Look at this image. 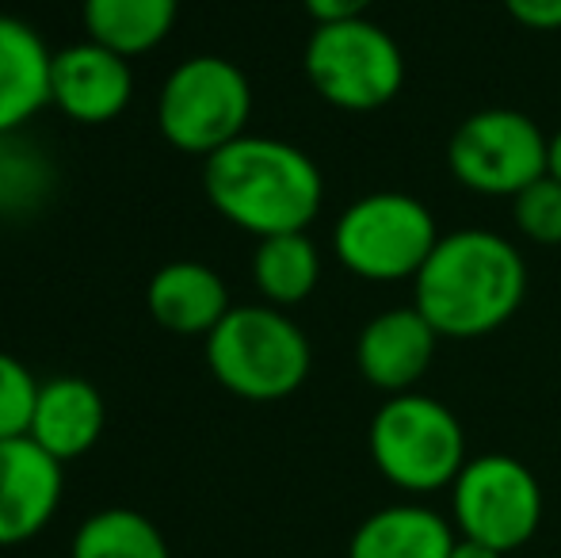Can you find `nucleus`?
I'll use <instances>...</instances> for the list:
<instances>
[{"mask_svg": "<svg viewBox=\"0 0 561 558\" xmlns=\"http://www.w3.org/2000/svg\"><path fill=\"white\" fill-rule=\"evenodd\" d=\"M527 298V261L516 241L493 230L444 234L421 276L413 306L447 341H478L516 318Z\"/></svg>", "mask_w": 561, "mask_h": 558, "instance_id": "nucleus-1", "label": "nucleus"}, {"mask_svg": "<svg viewBox=\"0 0 561 558\" xmlns=\"http://www.w3.org/2000/svg\"><path fill=\"white\" fill-rule=\"evenodd\" d=\"M203 192L237 230L275 238L306 230L321 215L325 180L306 149L283 138L241 135L207 157Z\"/></svg>", "mask_w": 561, "mask_h": 558, "instance_id": "nucleus-2", "label": "nucleus"}, {"mask_svg": "<svg viewBox=\"0 0 561 558\" xmlns=\"http://www.w3.org/2000/svg\"><path fill=\"white\" fill-rule=\"evenodd\" d=\"M207 367L244 402H283L313 367V349L279 306H233L207 337Z\"/></svg>", "mask_w": 561, "mask_h": 558, "instance_id": "nucleus-3", "label": "nucleus"}, {"mask_svg": "<svg viewBox=\"0 0 561 558\" xmlns=\"http://www.w3.org/2000/svg\"><path fill=\"white\" fill-rule=\"evenodd\" d=\"M370 459L401 493L450 490L466 467V432L444 402L428 395H390L370 418Z\"/></svg>", "mask_w": 561, "mask_h": 558, "instance_id": "nucleus-4", "label": "nucleus"}, {"mask_svg": "<svg viewBox=\"0 0 561 558\" xmlns=\"http://www.w3.org/2000/svg\"><path fill=\"white\" fill-rule=\"evenodd\" d=\"M439 238L436 215L416 195L370 192L336 218L333 253L355 280L405 283L421 276Z\"/></svg>", "mask_w": 561, "mask_h": 558, "instance_id": "nucleus-5", "label": "nucleus"}, {"mask_svg": "<svg viewBox=\"0 0 561 558\" xmlns=\"http://www.w3.org/2000/svg\"><path fill=\"white\" fill-rule=\"evenodd\" d=\"M252 115V84L229 58L195 54L184 58L161 84L157 127L180 153L207 161L229 141H237Z\"/></svg>", "mask_w": 561, "mask_h": 558, "instance_id": "nucleus-6", "label": "nucleus"}, {"mask_svg": "<svg viewBox=\"0 0 561 558\" xmlns=\"http://www.w3.org/2000/svg\"><path fill=\"white\" fill-rule=\"evenodd\" d=\"M302 66L313 92L340 112H378L405 89V54L375 20L313 27Z\"/></svg>", "mask_w": 561, "mask_h": 558, "instance_id": "nucleus-7", "label": "nucleus"}, {"mask_svg": "<svg viewBox=\"0 0 561 558\" xmlns=\"http://www.w3.org/2000/svg\"><path fill=\"white\" fill-rule=\"evenodd\" d=\"M450 524L458 536L501 555L527 547L542 524V486L535 470L504 452L466 459L450 486Z\"/></svg>", "mask_w": 561, "mask_h": 558, "instance_id": "nucleus-8", "label": "nucleus"}, {"mask_svg": "<svg viewBox=\"0 0 561 558\" xmlns=\"http://www.w3.org/2000/svg\"><path fill=\"white\" fill-rule=\"evenodd\" d=\"M550 138L539 130L531 115L516 107H485L466 115L447 141V169L466 192L508 195L547 176Z\"/></svg>", "mask_w": 561, "mask_h": 558, "instance_id": "nucleus-9", "label": "nucleus"}, {"mask_svg": "<svg viewBox=\"0 0 561 558\" xmlns=\"http://www.w3.org/2000/svg\"><path fill=\"white\" fill-rule=\"evenodd\" d=\"M66 463L31 436L0 440V547L31 544L58 516Z\"/></svg>", "mask_w": 561, "mask_h": 558, "instance_id": "nucleus-10", "label": "nucleus"}, {"mask_svg": "<svg viewBox=\"0 0 561 558\" xmlns=\"http://www.w3.org/2000/svg\"><path fill=\"white\" fill-rule=\"evenodd\" d=\"M134 96V73L130 58L107 50V46L73 43L54 54V81H50V104L66 119L81 127H104L118 119Z\"/></svg>", "mask_w": 561, "mask_h": 558, "instance_id": "nucleus-11", "label": "nucleus"}, {"mask_svg": "<svg viewBox=\"0 0 561 558\" xmlns=\"http://www.w3.org/2000/svg\"><path fill=\"white\" fill-rule=\"evenodd\" d=\"M444 337L432 329L416 306L382 310L359 329L355 341V367L375 390L409 395L428 375Z\"/></svg>", "mask_w": 561, "mask_h": 558, "instance_id": "nucleus-12", "label": "nucleus"}, {"mask_svg": "<svg viewBox=\"0 0 561 558\" xmlns=\"http://www.w3.org/2000/svg\"><path fill=\"white\" fill-rule=\"evenodd\" d=\"M146 306L157 326L176 337H210L233 310L226 280L199 261H172L157 269L146 287Z\"/></svg>", "mask_w": 561, "mask_h": 558, "instance_id": "nucleus-13", "label": "nucleus"}, {"mask_svg": "<svg viewBox=\"0 0 561 558\" xmlns=\"http://www.w3.org/2000/svg\"><path fill=\"white\" fill-rule=\"evenodd\" d=\"M104 395L89 379L61 375V379H50L38 387L35 418H31L27 436L58 463H73L96 447V440L104 436Z\"/></svg>", "mask_w": 561, "mask_h": 558, "instance_id": "nucleus-14", "label": "nucleus"}, {"mask_svg": "<svg viewBox=\"0 0 561 558\" xmlns=\"http://www.w3.org/2000/svg\"><path fill=\"white\" fill-rule=\"evenodd\" d=\"M54 54L31 23L0 15V138L27 127L50 104Z\"/></svg>", "mask_w": 561, "mask_h": 558, "instance_id": "nucleus-15", "label": "nucleus"}, {"mask_svg": "<svg viewBox=\"0 0 561 558\" xmlns=\"http://www.w3.org/2000/svg\"><path fill=\"white\" fill-rule=\"evenodd\" d=\"M458 532L444 513L416 501L386 505L352 532L347 558H447Z\"/></svg>", "mask_w": 561, "mask_h": 558, "instance_id": "nucleus-16", "label": "nucleus"}, {"mask_svg": "<svg viewBox=\"0 0 561 558\" xmlns=\"http://www.w3.org/2000/svg\"><path fill=\"white\" fill-rule=\"evenodd\" d=\"M81 15L92 43L134 58L169 38V31L176 27L180 0H84Z\"/></svg>", "mask_w": 561, "mask_h": 558, "instance_id": "nucleus-17", "label": "nucleus"}, {"mask_svg": "<svg viewBox=\"0 0 561 558\" xmlns=\"http://www.w3.org/2000/svg\"><path fill=\"white\" fill-rule=\"evenodd\" d=\"M252 283L267 298V306H298L313 295L321 283V253L310 241V234H275V238H260L256 253H252Z\"/></svg>", "mask_w": 561, "mask_h": 558, "instance_id": "nucleus-18", "label": "nucleus"}, {"mask_svg": "<svg viewBox=\"0 0 561 558\" xmlns=\"http://www.w3.org/2000/svg\"><path fill=\"white\" fill-rule=\"evenodd\" d=\"M69 558H172L169 539L138 509H100L73 532Z\"/></svg>", "mask_w": 561, "mask_h": 558, "instance_id": "nucleus-19", "label": "nucleus"}, {"mask_svg": "<svg viewBox=\"0 0 561 558\" xmlns=\"http://www.w3.org/2000/svg\"><path fill=\"white\" fill-rule=\"evenodd\" d=\"M512 218H516L519 238L531 246L554 249L561 246V184L554 176L535 180L527 192L512 200Z\"/></svg>", "mask_w": 561, "mask_h": 558, "instance_id": "nucleus-20", "label": "nucleus"}, {"mask_svg": "<svg viewBox=\"0 0 561 558\" xmlns=\"http://www.w3.org/2000/svg\"><path fill=\"white\" fill-rule=\"evenodd\" d=\"M38 387L43 383L23 367V360L0 352V440H15L31 432Z\"/></svg>", "mask_w": 561, "mask_h": 558, "instance_id": "nucleus-21", "label": "nucleus"}, {"mask_svg": "<svg viewBox=\"0 0 561 558\" xmlns=\"http://www.w3.org/2000/svg\"><path fill=\"white\" fill-rule=\"evenodd\" d=\"M504 8L527 31H561V0H504Z\"/></svg>", "mask_w": 561, "mask_h": 558, "instance_id": "nucleus-22", "label": "nucleus"}, {"mask_svg": "<svg viewBox=\"0 0 561 558\" xmlns=\"http://www.w3.org/2000/svg\"><path fill=\"white\" fill-rule=\"evenodd\" d=\"M375 0H302L310 20L318 23H347V20H367V8Z\"/></svg>", "mask_w": 561, "mask_h": 558, "instance_id": "nucleus-23", "label": "nucleus"}, {"mask_svg": "<svg viewBox=\"0 0 561 558\" xmlns=\"http://www.w3.org/2000/svg\"><path fill=\"white\" fill-rule=\"evenodd\" d=\"M447 558H504V555H501V551H493V547H485V544H478V539L458 536Z\"/></svg>", "mask_w": 561, "mask_h": 558, "instance_id": "nucleus-24", "label": "nucleus"}, {"mask_svg": "<svg viewBox=\"0 0 561 558\" xmlns=\"http://www.w3.org/2000/svg\"><path fill=\"white\" fill-rule=\"evenodd\" d=\"M547 176H554L561 184V130L550 135V161H547Z\"/></svg>", "mask_w": 561, "mask_h": 558, "instance_id": "nucleus-25", "label": "nucleus"}]
</instances>
